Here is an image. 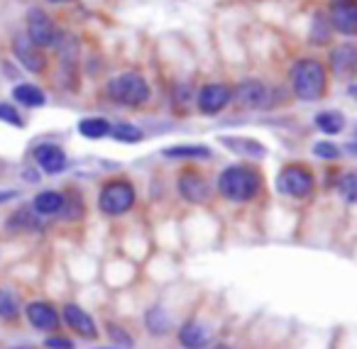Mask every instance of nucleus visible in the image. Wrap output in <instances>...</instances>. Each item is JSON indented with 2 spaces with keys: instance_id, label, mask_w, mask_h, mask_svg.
<instances>
[{
  "instance_id": "nucleus-1",
  "label": "nucleus",
  "mask_w": 357,
  "mask_h": 349,
  "mask_svg": "<svg viewBox=\"0 0 357 349\" xmlns=\"http://www.w3.org/2000/svg\"><path fill=\"white\" fill-rule=\"evenodd\" d=\"M289 81H291L294 95L298 100L313 103V100H318L326 93V86H328L326 66L318 59H298L291 66V71H289Z\"/></svg>"
},
{
  "instance_id": "nucleus-2",
  "label": "nucleus",
  "mask_w": 357,
  "mask_h": 349,
  "mask_svg": "<svg viewBox=\"0 0 357 349\" xmlns=\"http://www.w3.org/2000/svg\"><path fill=\"white\" fill-rule=\"evenodd\" d=\"M218 191L230 203H248L257 196L259 191V173L252 166L245 164H233L223 169L218 176Z\"/></svg>"
},
{
  "instance_id": "nucleus-3",
  "label": "nucleus",
  "mask_w": 357,
  "mask_h": 349,
  "mask_svg": "<svg viewBox=\"0 0 357 349\" xmlns=\"http://www.w3.org/2000/svg\"><path fill=\"white\" fill-rule=\"evenodd\" d=\"M105 93L113 103L125 105V108H139L149 100V84L144 76L135 74V71H125V74L108 81Z\"/></svg>"
},
{
  "instance_id": "nucleus-4",
  "label": "nucleus",
  "mask_w": 357,
  "mask_h": 349,
  "mask_svg": "<svg viewBox=\"0 0 357 349\" xmlns=\"http://www.w3.org/2000/svg\"><path fill=\"white\" fill-rule=\"evenodd\" d=\"M135 198H137V193H135L132 183L125 181V178H118V181L103 183V188L98 193V208L103 215L118 217L125 215L135 205Z\"/></svg>"
},
{
  "instance_id": "nucleus-5",
  "label": "nucleus",
  "mask_w": 357,
  "mask_h": 349,
  "mask_svg": "<svg viewBox=\"0 0 357 349\" xmlns=\"http://www.w3.org/2000/svg\"><path fill=\"white\" fill-rule=\"evenodd\" d=\"M25 35L32 45H37L40 49H50L56 45L61 32L56 30V22L52 20V15H47V10L42 8H30L25 17Z\"/></svg>"
},
{
  "instance_id": "nucleus-6",
  "label": "nucleus",
  "mask_w": 357,
  "mask_h": 349,
  "mask_svg": "<svg viewBox=\"0 0 357 349\" xmlns=\"http://www.w3.org/2000/svg\"><path fill=\"white\" fill-rule=\"evenodd\" d=\"M277 191L289 198H308L313 193V173L301 164H287L277 176Z\"/></svg>"
},
{
  "instance_id": "nucleus-7",
  "label": "nucleus",
  "mask_w": 357,
  "mask_h": 349,
  "mask_svg": "<svg viewBox=\"0 0 357 349\" xmlns=\"http://www.w3.org/2000/svg\"><path fill=\"white\" fill-rule=\"evenodd\" d=\"M328 22L345 37H357V0H331Z\"/></svg>"
},
{
  "instance_id": "nucleus-8",
  "label": "nucleus",
  "mask_w": 357,
  "mask_h": 349,
  "mask_svg": "<svg viewBox=\"0 0 357 349\" xmlns=\"http://www.w3.org/2000/svg\"><path fill=\"white\" fill-rule=\"evenodd\" d=\"M13 54H15L17 64L25 71H30V74H45V69H47L45 52L37 45H32V42L27 40V35H17L15 40H13Z\"/></svg>"
},
{
  "instance_id": "nucleus-9",
  "label": "nucleus",
  "mask_w": 357,
  "mask_h": 349,
  "mask_svg": "<svg viewBox=\"0 0 357 349\" xmlns=\"http://www.w3.org/2000/svg\"><path fill=\"white\" fill-rule=\"evenodd\" d=\"M233 100V91L225 84H206L196 95V105L204 115H218Z\"/></svg>"
},
{
  "instance_id": "nucleus-10",
  "label": "nucleus",
  "mask_w": 357,
  "mask_h": 349,
  "mask_svg": "<svg viewBox=\"0 0 357 349\" xmlns=\"http://www.w3.org/2000/svg\"><path fill=\"white\" fill-rule=\"evenodd\" d=\"M25 318L40 332H54V329H59L61 323V313L52 303H47V300H32V303H27Z\"/></svg>"
},
{
  "instance_id": "nucleus-11",
  "label": "nucleus",
  "mask_w": 357,
  "mask_h": 349,
  "mask_svg": "<svg viewBox=\"0 0 357 349\" xmlns=\"http://www.w3.org/2000/svg\"><path fill=\"white\" fill-rule=\"evenodd\" d=\"M35 164L40 166V171L50 173V176H56V173L66 171L69 166V159H66V152L59 147V144H52V142H45L40 147H35Z\"/></svg>"
},
{
  "instance_id": "nucleus-12",
  "label": "nucleus",
  "mask_w": 357,
  "mask_h": 349,
  "mask_svg": "<svg viewBox=\"0 0 357 349\" xmlns=\"http://www.w3.org/2000/svg\"><path fill=\"white\" fill-rule=\"evenodd\" d=\"M61 320H64V323L69 325V327L74 329L79 337H84V339H96V337H98V325H96V320L91 318V315L81 308V305L66 303L64 308H61Z\"/></svg>"
},
{
  "instance_id": "nucleus-13",
  "label": "nucleus",
  "mask_w": 357,
  "mask_h": 349,
  "mask_svg": "<svg viewBox=\"0 0 357 349\" xmlns=\"http://www.w3.org/2000/svg\"><path fill=\"white\" fill-rule=\"evenodd\" d=\"M233 100H238L243 108H250V110H257L262 108L264 103L269 100V91L262 81L257 79H248V81H240L233 91Z\"/></svg>"
},
{
  "instance_id": "nucleus-14",
  "label": "nucleus",
  "mask_w": 357,
  "mask_h": 349,
  "mask_svg": "<svg viewBox=\"0 0 357 349\" xmlns=\"http://www.w3.org/2000/svg\"><path fill=\"white\" fill-rule=\"evenodd\" d=\"M328 61H331L333 74L340 76V79H347V76H352L357 71V47L352 45L333 47Z\"/></svg>"
},
{
  "instance_id": "nucleus-15",
  "label": "nucleus",
  "mask_w": 357,
  "mask_h": 349,
  "mask_svg": "<svg viewBox=\"0 0 357 349\" xmlns=\"http://www.w3.org/2000/svg\"><path fill=\"white\" fill-rule=\"evenodd\" d=\"M178 193L189 203H204L208 201V186L206 181L194 171H186L178 176Z\"/></svg>"
},
{
  "instance_id": "nucleus-16",
  "label": "nucleus",
  "mask_w": 357,
  "mask_h": 349,
  "mask_svg": "<svg viewBox=\"0 0 357 349\" xmlns=\"http://www.w3.org/2000/svg\"><path fill=\"white\" fill-rule=\"evenodd\" d=\"M211 329L201 323H186L178 329V344L184 349H206L211 344Z\"/></svg>"
},
{
  "instance_id": "nucleus-17",
  "label": "nucleus",
  "mask_w": 357,
  "mask_h": 349,
  "mask_svg": "<svg viewBox=\"0 0 357 349\" xmlns=\"http://www.w3.org/2000/svg\"><path fill=\"white\" fill-rule=\"evenodd\" d=\"M64 201L66 196L61 191H40L35 196V201H32V208H35V212H40V215H59L61 208H64Z\"/></svg>"
},
{
  "instance_id": "nucleus-18",
  "label": "nucleus",
  "mask_w": 357,
  "mask_h": 349,
  "mask_svg": "<svg viewBox=\"0 0 357 349\" xmlns=\"http://www.w3.org/2000/svg\"><path fill=\"white\" fill-rule=\"evenodd\" d=\"M8 230L10 232H35L40 230V212H35V208H20L8 217Z\"/></svg>"
},
{
  "instance_id": "nucleus-19",
  "label": "nucleus",
  "mask_w": 357,
  "mask_h": 349,
  "mask_svg": "<svg viewBox=\"0 0 357 349\" xmlns=\"http://www.w3.org/2000/svg\"><path fill=\"white\" fill-rule=\"evenodd\" d=\"M13 100H17V105H25V108H42V105H47L45 91L35 84H17L13 88Z\"/></svg>"
},
{
  "instance_id": "nucleus-20",
  "label": "nucleus",
  "mask_w": 357,
  "mask_h": 349,
  "mask_svg": "<svg viewBox=\"0 0 357 349\" xmlns=\"http://www.w3.org/2000/svg\"><path fill=\"white\" fill-rule=\"evenodd\" d=\"M110 127H113V125H110L105 118H84V120H79V125H76L79 134H81V137H86V139H103V137H108Z\"/></svg>"
},
{
  "instance_id": "nucleus-21",
  "label": "nucleus",
  "mask_w": 357,
  "mask_h": 349,
  "mask_svg": "<svg viewBox=\"0 0 357 349\" xmlns=\"http://www.w3.org/2000/svg\"><path fill=\"white\" fill-rule=\"evenodd\" d=\"M220 142L225 144V147H230L233 152L243 154V157H252V159H259L267 154V149L262 147L259 142H255V139L250 137H223Z\"/></svg>"
},
{
  "instance_id": "nucleus-22",
  "label": "nucleus",
  "mask_w": 357,
  "mask_h": 349,
  "mask_svg": "<svg viewBox=\"0 0 357 349\" xmlns=\"http://www.w3.org/2000/svg\"><path fill=\"white\" fill-rule=\"evenodd\" d=\"M164 157L169 159H211L213 152L204 144H176L164 149Z\"/></svg>"
},
{
  "instance_id": "nucleus-23",
  "label": "nucleus",
  "mask_w": 357,
  "mask_h": 349,
  "mask_svg": "<svg viewBox=\"0 0 357 349\" xmlns=\"http://www.w3.org/2000/svg\"><path fill=\"white\" fill-rule=\"evenodd\" d=\"M316 127L326 134H340L345 130V115L340 110H321L316 115Z\"/></svg>"
},
{
  "instance_id": "nucleus-24",
  "label": "nucleus",
  "mask_w": 357,
  "mask_h": 349,
  "mask_svg": "<svg viewBox=\"0 0 357 349\" xmlns=\"http://www.w3.org/2000/svg\"><path fill=\"white\" fill-rule=\"evenodd\" d=\"M110 137L115 139V142H123V144H139L144 139L142 130L137 127V125L132 123H118L110 127Z\"/></svg>"
},
{
  "instance_id": "nucleus-25",
  "label": "nucleus",
  "mask_w": 357,
  "mask_h": 349,
  "mask_svg": "<svg viewBox=\"0 0 357 349\" xmlns=\"http://www.w3.org/2000/svg\"><path fill=\"white\" fill-rule=\"evenodd\" d=\"M17 318H20V300L15 298V293L0 288V320L13 323Z\"/></svg>"
},
{
  "instance_id": "nucleus-26",
  "label": "nucleus",
  "mask_w": 357,
  "mask_h": 349,
  "mask_svg": "<svg viewBox=\"0 0 357 349\" xmlns=\"http://www.w3.org/2000/svg\"><path fill=\"white\" fill-rule=\"evenodd\" d=\"M144 323H147V329L152 334H164V332H169V327H172V320L167 318V313H164L162 308H152L147 313V318H144Z\"/></svg>"
},
{
  "instance_id": "nucleus-27",
  "label": "nucleus",
  "mask_w": 357,
  "mask_h": 349,
  "mask_svg": "<svg viewBox=\"0 0 357 349\" xmlns=\"http://www.w3.org/2000/svg\"><path fill=\"white\" fill-rule=\"evenodd\" d=\"M331 22L326 20L323 15L313 17V27H311V45H328L331 42Z\"/></svg>"
},
{
  "instance_id": "nucleus-28",
  "label": "nucleus",
  "mask_w": 357,
  "mask_h": 349,
  "mask_svg": "<svg viewBox=\"0 0 357 349\" xmlns=\"http://www.w3.org/2000/svg\"><path fill=\"white\" fill-rule=\"evenodd\" d=\"M340 196L345 198L347 203H357V171H350L340 178V186H337Z\"/></svg>"
},
{
  "instance_id": "nucleus-29",
  "label": "nucleus",
  "mask_w": 357,
  "mask_h": 349,
  "mask_svg": "<svg viewBox=\"0 0 357 349\" xmlns=\"http://www.w3.org/2000/svg\"><path fill=\"white\" fill-rule=\"evenodd\" d=\"M0 123H8V125H13V127H25L22 115L17 113V108L10 103H0Z\"/></svg>"
},
{
  "instance_id": "nucleus-30",
  "label": "nucleus",
  "mask_w": 357,
  "mask_h": 349,
  "mask_svg": "<svg viewBox=\"0 0 357 349\" xmlns=\"http://www.w3.org/2000/svg\"><path fill=\"white\" fill-rule=\"evenodd\" d=\"M313 157L326 159V162H335L340 157V147H335L333 142H316L313 144Z\"/></svg>"
},
{
  "instance_id": "nucleus-31",
  "label": "nucleus",
  "mask_w": 357,
  "mask_h": 349,
  "mask_svg": "<svg viewBox=\"0 0 357 349\" xmlns=\"http://www.w3.org/2000/svg\"><path fill=\"white\" fill-rule=\"evenodd\" d=\"M108 332H110V339L118 342L120 347H132V337H130L125 329H120L118 325H108Z\"/></svg>"
},
{
  "instance_id": "nucleus-32",
  "label": "nucleus",
  "mask_w": 357,
  "mask_h": 349,
  "mask_svg": "<svg viewBox=\"0 0 357 349\" xmlns=\"http://www.w3.org/2000/svg\"><path fill=\"white\" fill-rule=\"evenodd\" d=\"M47 349H74V342L69 337H47L45 339Z\"/></svg>"
},
{
  "instance_id": "nucleus-33",
  "label": "nucleus",
  "mask_w": 357,
  "mask_h": 349,
  "mask_svg": "<svg viewBox=\"0 0 357 349\" xmlns=\"http://www.w3.org/2000/svg\"><path fill=\"white\" fill-rule=\"evenodd\" d=\"M20 196V191H15V188H6V191H0V205H6V203H10L13 198Z\"/></svg>"
},
{
  "instance_id": "nucleus-34",
  "label": "nucleus",
  "mask_w": 357,
  "mask_h": 349,
  "mask_svg": "<svg viewBox=\"0 0 357 349\" xmlns=\"http://www.w3.org/2000/svg\"><path fill=\"white\" fill-rule=\"evenodd\" d=\"M22 176H25V181H30V183H37V181H40V173L32 171V169H25V171H22Z\"/></svg>"
},
{
  "instance_id": "nucleus-35",
  "label": "nucleus",
  "mask_w": 357,
  "mask_h": 349,
  "mask_svg": "<svg viewBox=\"0 0 357 349\" xmlns=\"http://www.w3.org/2000/svg\"><path fill=\"white\" fill-rule=\"evenodd\" d=\"M347 93H350V98H355V100H357V84H355V86H350V88H347Z\"/></svg>"
},
{
  "instance_id": "nucleus-36",
  "label": "nucleus",
  "mask_w": 357,
  "mask_h": 349,
  "mask_svg": "<svg viewBox=\"0 0 357 349\" xmlns=\"http://www.w3.org/2000/svg\"><path fill=\"white\" fill-rule=\"evenodd\" d=\"M211 349H233L230 344H215V347H211Z\"/></svg>"
},
{
  "instance_id": "nucleus-37",
  "label": "nucleus",
  "mask_w": 357,
  "mask_h": 349,
  "mask_svg": "<svg viewBox=\"0 0 357 349\" xmlns=\"http://www.w3.org/2000/svg\"><path fill=\"white\" fill-rule=\"evenodd\" d=\"M47 3H54V6H59V3H66V0H47Z\"/></svg>"
},
{
  "instance_id": "nucleus-38",
  "label": "nucleus",
  "mask_w": 357,
  "mask_h": 349,
  "mask_svg": "<svg viewBox=\"0 0 357 349\" xmlns=\"http://www.w3.org/2000/svg\"><path fill=\"white\" fill-rule=\"evenodd\" d=\"M10 349H35V347H27V344H22V347H10Z\"/></svg>"
},
{
  "instance_id": "nucleus-39",
  "label": "nucleus",
  "mask_w": 357,
  "mask_h": 349,
  "mask_svg": "<svg viewBox=\"0 0 357 349\" xmlns=\"http://www.w3.org/2000/svg\"><path fill=\"white\" fill-rule=\"evenodd\" d=\"M355 137H357V127H355Z\"/></svg>"
}]
</instances>
